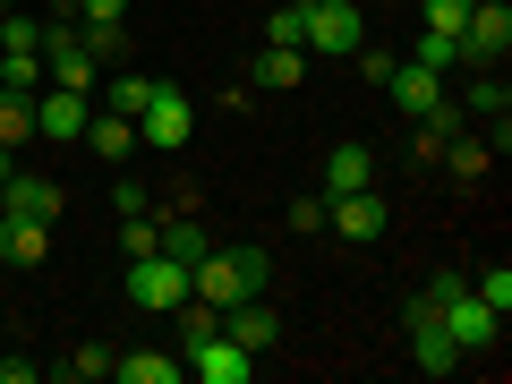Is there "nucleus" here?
Segmentation results:
<instances>
[{
	"mask_svg": "<svg viewBox=\"0 0 512 384\" xmlns=\"http://www.w3.org/2000/svg\"><path fill=\"white\" fill-rule=\"evenodd\" d=\"M308 9V26H299V52H325V60H350L367 43V18L359 0H299Z\"/></svg>",
	"mask_w": 512,
	"mask_h": 384,
	"instance_id": "1",
	"label": "nucleus"
},
{
	"mask_svg": "<svg viewBox=\"0 0 512 384\" xmlns=\"http://www.w3.org/2000/svg\"><path fill=\"white\" fill-rule=\"evenodd\" d=\"M188 299V265L180 256H128V308H146V316H171Z\"/></svg>",
	"mask_w": 512,
	"mask_h": 384,
	"instance_id": "2",
	"label": "nucleus"
},
{
	"mask_svg": "<svg viewBox=\"0 0 512 384\" xmlns=\"http://www.w3.org/2000/svg\"><path fill=\"white\" fill-rule=\"evenodd\" d=\"M188 137H197V103H188L180 86H163V77H154V103L137 111V146H154V154H180Z\"/></svg>",
	"mask_w": 512,
	"mask_h": 384,
	"instance_id": "3",
	"label": "nucleus"
},
{
	"mask_svg": "<svg viewBox=\"0 0 512 384\" xmlns=\"http://www.w3.org/2000/svg\"><path fill=\"white\" fill-rule=\"evenodd\" d=\"M512 52V9L504 0H470V18H461V69H504Z\"/></svg>",
	"mask_w": 512,
	"mask_h": 384,
	"instance_id": "4",
	"label": "nucleus"
},
{
	"mask_svg": "<svg viewBox=\"0 0 512 384\" xmlns=\"http://www.w3.org/2000/svg\"><path fill=\"white\" fill-rule=\"evenodd\" d=\"M436 308H444V333H453V350H461V359H487V350H495V333H504V316H495L487 299L470 291V282H461L453 299H436Z\"/></svg>",
	"mask_w": 512,
	"mask_h": 384,
	"instance_id": "5",
	"label": "nucleus"
},
{
	"mask_svg": "<svg viewBox=\"0 0 512 384\" xmlns=\"http://www.w3.org/2000/svg\"><path fill=\"white\" fill-rule=\"evenodd\" d=\"M180 367H188V384H248L256 376V350H239L231 333H205V342L180 350Z\"/></svg>",
	"mask_w": 512,
	"mask_h": 384,
	"instance_id": "6",
	"label": "nucleus"
},
{
	"mask_svg": "<svg viewBox=\"0 0 512 384\" xmlns=\"http://www.w3.org/2000/svg\"><path fill=\"white\" fill-rule=\"evenodd\" d=\"M86 111H94V94H77V86H35V137L77 146V137H86Z\"/></svg>",
	"mask_w": 512,
	"mask_h": 384,
	"instance_id": "7",
	"label": "nucleus"
},
{
	"mask_svg": "<svg viewBox=\"0 0 512 384\" xmlns=\"http://www.w3.org/2000/svg\"><path fill=\"white\" fill-rule=\"evenodd\" d=\"M410 350H419V367H427V376H453V367H461V350H453V333H444V308H436V299H410Z\"/></svg>",
	"mask_w": 512,
	"mask_h": 384,
	"instance_id": "8",
	"label": "nucleus"
},
{
	"mask_svg": "<svg viewBox=\"0 0 512 384\" xmlns=\"http://www.w3.org/2000/svg\"><path fill=\"white\" fill-rule=\"evenodd\" d=\"M384 222H393V214H384V197H376V188H350V197H325V231H342L350 248L384 239Z\"/></svg>",
	"mask_w": 512,
	"mask_h": 384,
	"instance_id": "9",
	"label": "nucleus"
},
{
	"mask_svg": "<svg viewBox=\"0 0 512 384\" xmlns=\"http://www.w3.org/2000/svg\"><path fill=\"white\" fill-rule=\"evenodd\" d=\"M60 180H43V171H9L0 180V214H18V222H60Z\"/></svg>",
	"mask_w": 512,
	"mask_h": 384,
	"instance_id": "10",
	"label": "nucleus"
},
{
	"mask_svg": "<svg viewBox=\"0 0 512 384\" xmlns=\"http://www.w3.org/2000/svg\"><path fill=\"white\" fill-rule=\"evenodd\" d=\"M222 333H231L239 350H256V359H265V350L282 342V316L265 308V291H248V299H231V308H222Z\"/></svg>",
	"mask_w": 512,
	"mask_h": 384,
	"instance_id": "11",
	"label": "nucleus"
},
{
	"mask_svg": "<svg viewBox=\"0 0 512 384\" xmlns=\"http://www.w3.org/2000/svg\"><path fill=\"white\" fill-rule=\"evenodd\" d=\"M384 94H393V111H402V120H427V111L444 103V77H436V69H419V60H393Z\"/></svg>",
	"mask_w": 512,
	"mask_h": 384,
	"instance_id": "12",
	"label": "nucleus"
},
{
	"mask_svg": "<svg viewBox=\"0 0 512 384\" xmlns=\"http://www.w3.org/2000/svg\"><path fill=\"white\" fill-rule=\"evenodd\" d=\"M77 146H94L103 163H128V154H137V120H120V111L94 103V111H86V137H77Z\"/></svg>",
	"mask_w": 512,
	"mask_h": 384,
	"instance_id": "13",
	"label": "nucleus"
},
{
	"mask_svg": "<svg viewBox=\"0 0 512 384\" xmlns=\"http://www.w3.org/2000/svg\"><path fill=\"white\" fill-rule=\"evenodd\" d=\"M43 256H52V222L0 214V265H43Z\"/></svg>",
	"mask_w": 512,
	"mask_h": 384,
	"instance_id": "14",
	"label": "nucleus"
},
{
	"mask_svg": "<svg viewBox=\"0 0 512 384\" xmlns=\"http://www.w3.org/2000/svg\"><path fill=\"white\" fill-rule=\"evenodd\" d=\"M111 376H120V384H180L188 367H180V350H120Z\"/></svg>",
	"mask_w": 512,
	"mask_h": 384,
	"instance_id": "15",
	"label": "nucleus"
},
{
	"mask_svg": "<svg viewBox=\"0 0 512 384\" xmlns=\"http://www.w3.org/2000/svg\"><path fill=\"white\" fill-rule=\"evenodd\" d=\"M350 188H376V154L367 146H333L325 154V197H350Z\"/></svg>",
	"mask_w": 512,
	"mask_h": 384,
	"instance_id": "16",
	"label": "nucleus"
},
{
	"mask_svg": "<svg viewBox=\"0 0 512 384\" xmlns=\"http://www.w3.org/2000/svg\"><path fill=\"white\" fill-rule=\"evenodd\" d=\"M94 94H103V111H120V120H137V111L154 103V77H146V69H120V77H103Z\"/></svg>",
	"mask_w": 512,
	"mask_h": 384,
	"instance_id": "17",
	"label": "nucleus"
},
{
	"mask_svg": "<svg viewBox=\"0 0 512 384\" xmlns=\"http://www.w3.org/2000/svg\"><path fill=\"white\" fill-rule=\"evenodd\" d=\"M248 77H256V86H299V77H308V52H299V43H265Z\"/></svg>",
	"mask_w": 512,
	"mask_h": 384,
	"instance_id": "18",
	"label": "nucleus"
},
{
	"mask_svg": "<svg viewBox=\"0 0 512 384\" xmlns=\"http://www.w3.org/2000/svg\"><path fill=\"white\" fill-rule=\"evenodd\" d=\"M470 77V94H461V111H470V120H504V103H512V86L495 69H461Z\"/></svg>",
	"mask_w": 512,
	"mask_h": 384,
	"instance_id": "19",
	"label": "nucleus"
},
{
	"mask_svg": "<svg viewBox=\"0 0 512 384\" xmlns=\"http://www.w3.org/2000/svg\"><path fill=\"white\" fill-rule=\"evenodd\" d=\"M419 69H436V77H461V35H436V26H419Z\"/></svg>",
	"mask_w": 512,
	"mask_h": 384,
	"instance_id": "20",
	"label": "nucleus"
},
{
	"mask_svg": "<svg viewBox=\"0 0 512 384\" xmlns=\"http://www.w3.org/2000/svg\"><path fill=\"white\" fill-rule=\"evenodd\" d=\"M26 137H35V94H0V146H26Z\"/></svg>",
	"mask_w": 512,
	"mask_h": 384,
	"instance_id": "21",
	"label": "nucleus"
},
{
	"mask_svg": "<svg viewBox=\"0 0 512 384\" xmlns=\"http://www.w3.org/2000/svg\"><path fill=\"white\" fill-rule=\"evenodd\" d=\"M120 248L128 256H154V248H163V214H154V205H146V214H128L120 222Z\"/></svg>",
	"mask_w": 512,
	"mask_h": 384,
	"instance_id": "22",
	"label": "nucleus"
},
{
	"mask_svg": "<svg viewBox=\"0 0 512 384\" xmlns=\"http://www.w3.org/2000/svg\"><path fill=\"white\" fill-rule=\"evenodd\" d=\"M205 248H214V239H205L197 222H171V214H163V256H180V265H197Z\"/></svg>",
	"mask_w": 512,
	"mask_h": 384,
	"instance_id": "23",
	"label": "nucleus"
},
{
	"mask_svg": "<svg viewBox=\"0 0 512 384\" xmlns=\"http://www.w3.org/2000/svg\"><path fill=\"white\" fill-rule=\"evenodd\" d=\"M77 35H86V52H94V60H120V52H128V26H120V18H86Z\"/></svg>",
	"mask_w": 512,
	"mask_h": 384,
	"instance_id": "24",
	"label": "nucleus"
},
{
	"mask_svg": "<svg viewBox=\"0 0 512 384\" xmlns=\"http://www.w3.org/2000/svg\"><path fill=\"white\" fill-rule=\"evenodd\" d=\"M111 359H120V350H94V342H86L77 359H60V376H69V384H103V376H111Z\"/></svg>",
	"mask_w": 512,
	"mask_h": 384,
	"instance_id": "25",
	"label": "nucleus"
},
{
	"mask_svg": "<svg viewBox=\"0 0 512 384\" xmlns=\"http://www.w3.org/2000/svg\"><path fill=\"white\" fill-rule=\"evenodd\" d=\"M470 291H478V299H487V308H495V316H512V265H487V274H478V282H470Z\"/></svg>",
	"mask_w": 512,
	"mask_h": 384,
	"instance_id": "26",
	"label": "nucleus"
},
{
	"mask_svg": "<svg viewBox=\"0 0 512 384\" xmlns=\"http://www.w3.org/2000/svg\"><path fill=\"white\" fill-rule=\"evenodd\" d=\"M487 154H495V146H478V137H453V146H444V163H453L461 180H478V171H487Z\"/></svg>",
	"mask_w": 512,
	"mask_h": 384,
	"instance_id": "27",
	"label": "nucleus"
},
{
	"mask_svg": "<svg viewBox=\"0 0 512 384\" xmlns=\"http://www.w3.org/2000/svg\"><path fill=\"white\" fill-rule=\"evenodd\" d=\"M299 26H308V9L291 0V9H274V18H265V43H299Z\"/></svg>",
	"mask_w": 512,
	"mask_h": 384,
	"instance_id": "28",
	"label": "nucleus"
},
{
	"mask_svg": "<svg viewBox=\"0 0 512 384\" xmlns=\"http://www.w3.org/2000/svg\"><path fill=\"white\" fill-rule=\"evenodd\" d=\"M461 18H470V0H427V26L436 35H461Z\"/></svg>",
	"mask_w": 512,
	"mask_h": 384,
	"instance_id": "29",
	"label": "nucleus"
},
{
	"mask_svg": "<svg viewBox=\"0 0 512 384\" xmlns=\"http://www.w3.org/2000/svg\"><path fill=\"white\" fill-rule=\"evenodd\" d=\"M291 231H325V197H291Z\"/></svg>",
	"mask_w": 512,
	"mask_h": 384,
	"instance_id": "30",
	"label": "nucleus"
},
{
	"mask_svg": "<svg viewBox=\"0 0 512 384\" xmlns=\"http://www.w3.org/2000/svg\"><path fill=\"white\" fill-rule=\"evenodd\" d=\"M350 60H359V77H367V86H384V77H393V52H367V43H359Z\"/></svg>",
	"mask_w": 512,
	"mask_h": 384,
	"instance_id": "31",
	"label": "nucleus"
},
{
	"mask_svg": "<svg viewBox=\"0 0 512 384\" xmlns=\"http://www.w3.org/2000/svg\"><path fill=\"white\" fill-rule=\"evenodd\" d=\"M69 9H77V26H86V18H120L128 0H69Z\"/></svg>",
	"mask_w": 512,
	"mask_h": 384,
	"instance_id": "32",
	"label": "nucleus"
},
{
	"mask_svg": "<svg viewBox=\"0 0 512 384\" xmlns=\"http://www.w3.org/2000/svg\"><path fill=\"white\" fill-rule=\"evenodd\" d=\"M0 18H9V0H0Z\"/></svg>",
	"mask_w": 512,
	"mask_h": 384,
	"instance_id": "33",
	"label": "nucleus"
}]
</instances>
